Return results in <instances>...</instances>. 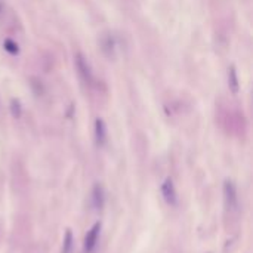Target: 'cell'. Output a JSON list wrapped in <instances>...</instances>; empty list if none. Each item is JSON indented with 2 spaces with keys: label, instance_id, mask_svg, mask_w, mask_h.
I'll list each match as a JSON object with an SVG mask.
<instances>
[{
  "label": "cell",
  "instance_id": "6da1fadb",
  "mask_svg": "<svg viewBox=\"0 0 253 253\" xmlns=\"http://www.w3.org/2000/svg\"><path fill=\"white\" fill-rule=\"evenodd\" d=\"M224 200L228 211H235L238 208V192L232 181L227 179L224 182Z\"/></svg>",
  "mask_w": 253,
  "mask_h": 253
},
{
  "label": "cell",
  "instance_id": "7a4b0ae2",
  "mask_svg": "<svg viewBox=\"0 0 253 253\" xmlns=\"http://www.w3.org/2000/svg\"><path fill=\"white\" fill-rule=\"evenodd\" d=\"M162 195L165 201L169 206H176L178 205V194L173 185V181L170 178H166L162 184Z\"/></svg>",
  "mask_w": 253,
  "mask_h": 253
},
{
  "label": "cell",
  "instance_id": "3957f363",
  "mask_svg": "<svg viewBox=\"0 0 253 253\" xmlns=\"http://www.w3.org/2000/svg\"><path fill=\"white\" fill-rule=\"evenodd\" d=\"M76 68H77L79 76L82 77V80H83V82H86L87 84H90V83H92V80H93L92 70H90V67H89L87 61H86V58H84L82 54H77V55H76Z\"/></svg>",
  "mask_w": 253,
  "mask_h": 253
},
{
  "label": "cell",
  "instance_id": "277c9868",
  "mask_svg": "<svg viewBox=\"0 0 253 253\" xmlns=\"http://www.w3.org/2000/svg\"><path fill=\"white\" fill-rule=\"evenodd\" d=\"M99 231H101V222H96L86 234L84 237V252L86 253H92L98 244V238H99Z\"/></svg>",
  "mask_w": 253,
  "mask_h": 253
},
{
  "label": "cell",
  "instance_id": "5b68a950",
  "mask_svg": "<svg viewBox=\"0 0 253 253\" xmlns=\"http://www.w3.org/2000/svg\"><path fill=\"white\" fill-rule=\"evenodd\" d=\"M95 141L98 147H104L107 142V126L103 119H96L95 122Z\"/></svg>",
  "mask_w": 253,
  "mask_h": 253
},
{
  "label": "cell",
  "instance_id": "8992f818",
  "mask_svg": "<svg viewBox=\"0 0 253 253\" xmlns=\"http://www.w3.org/2000/svg\"><path fill=\"white\" fill-rule=\"evenodd\" d=\"M92 198H93V206L96 209H103L104 206V191L101 185H95L92 191Z\"/></svg>",
  "mask_w": 253,
  "mask_h": 253
},
{
  "label": "cell",
  "instance_id": "52a82bcc",
  "mask_svg": "<svg viewBox=\"0 0 253 253\" xmlns=\"http://www.w3.org/2000/svg\"><path fill=\"white\" fill-rule=\"evenodd\" d=\"M228 86L234 95L238 93V77H237V71L234 67L228 68Z\"/></svg>",
  "mask_w": 253,
  "mask_h": 253
},
{
  "label": "cell",
  "instance_id": "ba28073f",
  "mask_svg": "<svg viewBox=\"0 0 253 253\" xmlns=\"http://www.w3.org/2000/svg\"><path fill=\"white\" fill-rule=\"evenodd\" d=\"M73 247V232L68 230L65 232V238H64V247H63V253H70Z\"/></svg>",
  "mask_w": 253,
  "mask_h": 253
},
{
  "label": "cell",
  "instance_id": "9c48e42d",
  "mask_svg": "<svg viewBox=\"0 0 253 253\" xmlns=\"http://www.w3.org/2000/svg\"><path fill=\"white\" fill-rule=\"evenodd\" d=\"M11 111H12V116L14 117H21V104H20V101L18 99H12L11 101Z\"/></svg>",
  "mask_w": 253,
  "mask_h": 253
},
{
  "label": "cell",
  "instance_id": "30bf717a",
  "mask_svg": "<svg viewBox=\"0 0 253 253\" xmlns=\"http://www.w3.org/2000/svg\"><path fill=\"white\" fill-rule=\"evenodd\" d=\"M3 46H5V49L8 50V52H11V54H18V44L14 43L12 40H6Z\"/></svg>",
  "mask_w": 253,
  "mask_h": 253
},
{
  "label": "cell",
  "instance_id": "8fae6325",
  "mask_svg": "<svg viewBox=\"0 0 253 253\" xmlns=\"http://www.w3.org/2000/svg\"><path fill=\"white\" fill-rule=\"evenodd\" d=\"M2 9H3V5H2V2H0V12H2Z\"/></svg>",
  "mask_w": 253,
  "mask_h": 253
}]
</instances>
